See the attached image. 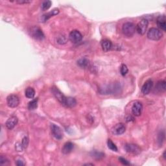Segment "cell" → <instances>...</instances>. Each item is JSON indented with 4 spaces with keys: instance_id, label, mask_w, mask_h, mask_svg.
Returning a JSON list of instances; mask_svg holds the SVG:
<instances>
[{
    "instance_id": "1",
    "label": "cell",
    "mask_w": 166,
    "mask_h": 166,
    "mask_svg": "<svg viewBox=\"0 0 166 166\" xmlns=\"http://www.w3.org/2000/svg\"><path fill=\"white\" fill-rule=\"evenodd\" d=\"M122 31L124 35L128 37L133 36L135 32L136 31V26L132 22L125 23L122 27Z\"/></svg>"
},
{
    "instance_id": "2",
    "label": "cell",
    "mask_w": 166,
    "mask_h": 166,
    "mask_svg": "<svg viewBox=\"0 0 166 166\" xmlns=\"http://www.w3.org/2000/svg\"><path fill=\"white\" fill-rule=\"evenodd\" d=\"M147 38L149 40H151L158 41L162 38L163 34L160 29L153 27V28H150L149 30V31L147 32Z\"/></svg>"
},
{
    "instance_id": "3",
    "label": "cell",
    "mask_w": 166,
    "mask_h": 166,
    "mask_svg": "<svg viewBox=\"0 0 166 166\" xmlns=\"http://www.w3.org/2000/svg\"><path fill=\"white\" fill-rule=\"evenodd\" d=\"M30 33L32 37L37 40L41 41L45 37L44 34L42 32V29L38 27H33L31 29Z\"/></svg>"
},
{
    "instance_id": "4",
    "label": "cell",
    "mask_w": 166,
    "mask_h": 166,
    "mask_svg": "<svg viewBox=\"0 0 166 166\" xmlns=\"http://www.w3.org/2000/svg\"><path fill=\"white\" fill-rule=\"evenodd\" d=\"M125 149L128 153L133 154L134 155H138L141 153V149L136 144L127 143L125 145Z\"/></svg>"
},
{
    "instance_id": "5",
    "label": "cell",
    "mask_w": 166,
    "mask_h": 166,
    "mask_svg": "<svg viewBox=\"0 0 166 166\" xmlns=\"http://www.w3.org/2000/svg\"><path fill=\"white\" fill-rule=\"evenodd\" d=\"M120 89V86L118 84H112L108 86V87H104L103 88L100 89V93L101 94H111L113 93H116Z\"/></svg>"
},
{
    "instance_id": "6",
    "label": "cell",
    "mask_w": 166,
    "mask_h": 166,
    "mask_svg": "<svg viewBox=\"0 0 166 166\" xmlns=\"http://www.w3.org/2000/svg\"><path fill=\"white\" fill-rule=\"evenodd\" d=\"M149 26V21L146 19L141 20L136 26V31L141 35H143L145 33L147 27Z\"/></svg>"
},
{
    "instance_id": "7",
    "label": "cell",
    "mask_w": 166,
    "mask_h": 166,
    "mask_svg": "<svg viewBox=\"0 0 166 166\" xmlns=\"http://www.w3.org/2000/svg\"><path fill=\"white\" fill-rule=\"evenodd\" d=\"M7 105L11 108H16L20 104V99L16 95L11 94L7 98Z\"/></svg>"
},
{
    "instance_id": "8",
    "label": "cell",
    "mask_w": 166,
    "mask_h": 166,
    "mask_svg": "<svg viewBox=\"0 0 166 166\" xmlns=\"http://www.w3.org/2000/svg\"><path fill=\"white\" fill-rule=\"evenodd\" d=\"M52 92L54 95V96L56 97V99L59 101V102L63 104L64 106H65L66 104V97L56 87H53L52 88Z\"/></svg>"
},
{
    "instance_id": "9",
    "label": "cell",
    "mask_w": 166,
    "mask_h": 166,
    "mask_svg": "<svg viewBox=\"0 0 166 166\" xmlns=\"http://www.w3.org/2000/svg\"><path fill=\"white\" fill-rule=\"evenodd\" d=\"M69 38L71 42L77 44L79 42H81L82 39V34L77 30H73L70 33Z\"/></svg>"
},
{
    "instance_id": "10",
    "label": "cell",
    "mask_w": 166,
    "mask_h": 166,
    "mask_svg": "<svg viewBox=\"0 0 166 166\" xmlns=\"http://www.w3.org/2000/svg\"><path fill=\"white\" fill-rule=\"evenodd\" d=\"M51 129L52 134H53V136L56 139L61 140L63 138V133L62 130H61V128L55 124H51Z\"/></svg>"
},
{
    "instance_id": "11",
    "label": "cell",
    "mask_w": 166,
    "mask_h": 166,
    "mask_svg": "<svg viewBox=\"0 0 166 166\" xmlns=\"http://www.w3.org/2000/svg\"><path fill=\"white\" fill-rule=\"evenodd\" d=\"M143 110V105L141 103L139 102V101H137V102H135L133 107H132V113L134 116H140L141 114V112H142Z\"/></svg>"
},
{
    "instance_id": "12",
    "label": "cell",
    "mask_w": 166,
    "mask_h": 166,
    "mask_svg": "<svg viewBox=\"0 0 166 166\" xmlns=\"http://www.w3.org/2000/svg\"><path fill=\"white\" fill-rule=\"evenodd\" d=\"M153 87V81L151 79L147 80L144 83L143 85L142 86L141 88V92L144 95H147L149 94L150 91H151L152 88Z\"/></svg>"
},
{
    "instance_id": "13",
    "label": "cell",
    "mask_w": 166,
    "mask_h": 166,
    "mask_svg": "<svg viewBox=\"0 0 166 166\" xmlns=\"http://www.w3.org/2000/svg\"><path fill=\"white\" fill-rule=\"evenodd\" d=\"M126 130L125 126L123 123H118L112 129V133L114 135H121L123 134Z\"/></svg>"
},
{
    "instance_id": "14",
    "label": "cell",
    "mask_w": 166,
    "mask_h": 166,
    "mask_svg": "<svg viewBox=\"0 0 166 166\" xmlns=\"http://www.w3.org/2000/svg\"><path fill=\"white\" fill-rule=\"evenodd\" d=\"M156 24L160 31H166V18L164 15L159 16L156 19Z\"/></svg>"
},
{
    "instance_id": "15",
    "label": "cell",
    "mask_w": 166,
    "mask_h": 166,
    "mask_svg": "<svg viewBox=\"0 0 166 166\" xmlns=\"http://www.w3.org/2000/svg\"><path fill=\"white\" fill-rule=\"evenodd\" d=\"M18 119L17 118V117L16 116H11V118H9L7 121H6V127H7L9 130H12V129L14 128L18 123Z\"/></svg>"
},
{
    "instance_id": "16",
    "label": "cell",
    "mask_w": 166,
    "mask_h": 166,
    "mask_svg": "<svg viewBox=\"0 0 166 166\" xmlns=\"http://www.w3.org/2000/svg\"><path fill=\"white\" fill-rule=\"evenodd\" d=\"M101 48L104 52H108L111 50L112 47V42L108 39H104L101 42Z\"/></svg>"
},
{
    "instance_id": "17",
    "label": "cell",
    "mask_w": 166,
    "mask_h": 166,
    "mask_svg": "<svg viewBox=\"0 0 166 166\" xmlns=\"http://www.w3.org/2000/svg\"><path fill=\"white\" fill-rule=\"evenodd\" d=\"M58 13H59V10H58V9H53V11H51V12H50V13L43 15L42 17V21L45 22V21H46L50 19V18H51L52 16H55V15L58 14Z\"/></svg>"
},
{
    "instance_id": "18",
    "label": "cell",
    "mask_w": 166,
    "mask_h": 166,
    "mask_svg": "<svg viewBox=\"0 0 166 166\" xmlns=\"http://www.w3.org/2000/svg\"><path fill=\"white\" fill-rule=\"evenodd\" d=\"M73 147L74 145L72 142H66L62 148V152L64 155H67L72 151Z\"/></svg>"
},
{
    "instance_id": "19",
    "label": "cell",
    "mask_w": 166,
    "mask_h": 166,
    "mask_svg": "<svg viewBox=\"0 0 166 166\" xmlns=\"http://www.w3.org/2000/svg\"><path fill=\"white\" fill-rule=\"evenodd\" d=\"M77 65L82 68H88L90 66V61L87 58L82 57L77 60Z\"/></svg>"
},
{
    "instance_id": "20",
    "label": "cell",
    "mask_w": 166,
    "mask_h": 166,
    "mask_svg": "<svg viewBox=\"0 0 166 166\" xmlns=\"http://www.w3.org/2000/svg\"><path fill=\"white\" fill-rule=\"evenodd\" d=\"M166 82L165 81H160L157 82L156 87L155 90H157L159 92H164L166 90V86H165Z\"/></svg>"
},
{
    "instance_id": "21",
    "label": "cell",
    "mask_w": 166,
    "mask_h": 166,
    "mask_svg": "<svg viewBox=\"0 0 166 166\" xmlns=\"http://www.w3.org/2000/svg\"><path fill=\"white\" fill-rule=\"evenodd\" d=\"M77 104V101L73 97H68L66 98V104L65 106L67 107H70V108H73L76 106Z\"/></svg>"
},
{
    "instance_id": "22",
    "label": "cell",
    "mask_w": 166,
    "mask_h": 166,
    "mask_svg": "<svg viewBox=\"0 0 166 166\" xmlns=\"http://www.w3.org/2000/svg\"><path fill=\"white\" fill-rule=\"evenodd\" d=\"M25 94L26 97L29 98V99H33L35 96V90L32 87H28L26 89Z\"/></svg>"
},
{
    "instance_id": "23",
    "label": "cell",
    "mask_w": 166,
    "mask_h": 166,
    "mask_svg": "<svg viewBox=\"0 0 166 166\" xmlns=\"http://www.w3.org/2000/svg\"><path fill=\"white\" fill-rule=\"evenodd\" d=\"M38 101V98H36V99H34L31 101H30L28 104V109L30 110H34L37 109Z\"/></svg>"
},
{
    "instance_id": "24",
    "label": "cell",
    "mask_w": 166,
    "mask_h": 166,
    "mask_svg": "<svg viewBox=\"0 0 166 166\" xmlns=\"http://www.w3.org/2000/svg\"><path fill=\"white\" fill-rule=\"evenodd\" d=\"M107 145H108V147L110 149L113 150V151H118V147H116V145L114 144V143H113V141L109 139L107 141Z\"/></svg>"
},
{
    "instance_id": "25",
    "label": "cell",
    "mask_w": 166,
    "mask_h": 166,
    "mask_svg": "<svg viewBox=\"0 0 166 166\" xmlns=\"http://www.w3.org/2000/svg\"><path fill=\"white\" fill-rule=\"evenodd\" d=\"M52 2L51 1H45L42 3V11H47L51 7Z\"/></svg>"
},
{
    "instance_id": "26",
    "label": "cell",
    "mask_w": 166,
    "mask_h": 166,
    "mask_svg": "<svg viewBox=\"0 0 166 166\" xmlns=\"http://www.w3.org/2000/svg\"><path fill=\"white\" fill-rule=\"evenodd\" d=\"M128 72V70L127 66H126L125 64H122L120 67V73H121V75L125 76L127 74Z\"/></svg>"
},
{
    "instance_id": "27",
    "label": "cell",
    "mask_w": 166,
    "mask_h": 166,
    "mask_svg": "<svg viewBox=\"0 0 166 166\" xmlns=\"http://www.w3.org/2000/svg\"><path fill=\"white\" fill-rule=\"evenodd\" d=\"M92 156H93L94 158H96V159H100L101 158H103V156H104V155L102 153L97 152V151H94V152H92Z\"/></svg>"
},
{
    "instance_id": "28",
    "label": "cell",
    "mask_w": 166,
    "mask_h": 166,
    "mask_svg": "<svg viewBox=\"0 0 166 166\" xmlns=\"http://www.w3.org/2000/svg\"><path fill=\"white\" fill-rule=\"evenodd\" d=\"M21 145H22V147H23V149H26L27 147V146H28V144H29V138H28V137H27V136L24 137L22 139V141H21Z\"/></svg>"
},
{
    "instance_id": "29",
    "label": "cell",
    "mask_w": 166,
    "mask_h": 166,
    "mask_svg": "<svg viewBox=\"0 0 166 166\" xmlns=\"http://www.w3.org/2000/svg\"><path fill=\"white\" fill-rule=\"evenodd\" d=\"M164 139H165V133H164V132L163 131V132H161V133H160L158 135V141L160 145H162V144L163 143V141H164Z\"/></svg>"
},
{
    "instance_id": "30",
    "label": "cell",
    "mask_w": 166,
    "mask_h": 166,
    "mask_svg": "<svg viewBox=\"0 0 166 166\" xmlns=\"http://www.w3.org/2000/svg\"><path fill=\"white\" fill-rule=\"evenodd\" d=\"M8 162H9L8 160L5 157H4V156H0V164H1V165L7 164V163H8Z\"/></svg>"
},
{
    "instance_id": "31",
    "label": "cell",
    "mask_w": 166,
    "mask_h": 166,
    "mask_svg": "<svg viewBox=\"0 0 166 166\" xmlns=\"http://www.w3.org/2000/svg\"><path fill=\"white\" fill-rule=\"evenodd\" d=\"M119 162H120L122 164H123L125 165H130V163H129L127 160H126L125 158H122V157H120V158H119Z\"/></svg>"
},
{
    "instance_id": "32",
    "label": "cell",
    "mask_w": 166,
    "mask_h": 166,
    "mask_svg": "<svg viewBox=\"0 0 166 166\" xmlns=\"http://www.w3.org/2000/svg\"><path fill=\"white\" fill-rule=\"evenodd\" d=\"M16 164L18 166H22L26 165L25 162H24V160L22 158H18L16 162Z\"/></svg>"
},
{
    "instance_id": "33",
    "label": "cell",
    "mask_w": 166,
    "mask_h": 166,
    "mask_svg": "<svg viewBox=\"0 0 166 166\" xmlns=\"http://www.w3.org/2000/svg\"><path fill=\"white\" fill-rule=\"evenodd\" d=\"M57 41H58V43H59V44H64L66 42V40L64 36H60V37L58 38V39L57 40Z\"/></svg>"
},
{
    "instance_id": "34",
    "label": "cell",
    "mask_w": 166,
    "mask_h": 166,
    "mask_svg": "<svg viewBox=\"0 0 166 166\" xmlns=\"http://www.w3.org/2000/svg\"><path fill=\"white\" fill-rule=\"evenodd\" d=\"M16 2L19 4H31L32 1H28V0H17Z\"/></svg>"
},
{
    "instance_id": "35",
    "label": "cell",
    "mask_w": 166,
    "mask_h": 166,
    "mask_svg": "<svg viewBox=\"0 0 166 166\" xmlns=\"http://www.w3.org/2000/svg\"><path fill=\"white\" fill-rule=\"evenodd\" d=\"M15 147H16V149L17 150V151H22V150L23 149L22 145H21V143H17L16 144V146H15Z\"/></svg>"
},
{
    "instance_id": "36",
    "label": "cell",
    "mask_w": 166,
    "mask_h": 166,
    "mask_svg": "<svg viewBox=\"0 0 166 166\" xmlns=\"http://www.w3.org/2000/svg\"><path fill=\"white\" fill-rule=\"evenodd\" d=\"M84 165H94L93 164H84Z\"/></svg>"
},
{
    "instance_id": "37",
    "label": "cell",
    "mask_w": 166,
    "mask_h": 166,
    "mask_svg": "<svg viewBox=\"0 0 166 166\" xmlns=\"http://www.w3.org/2000/svg\"><path fill=\"white\" fill-rule=\"evenodd\" d=\"M165 151H164V154H163V156H164V159H165Z\"/></svg>"
}]
</instances>
